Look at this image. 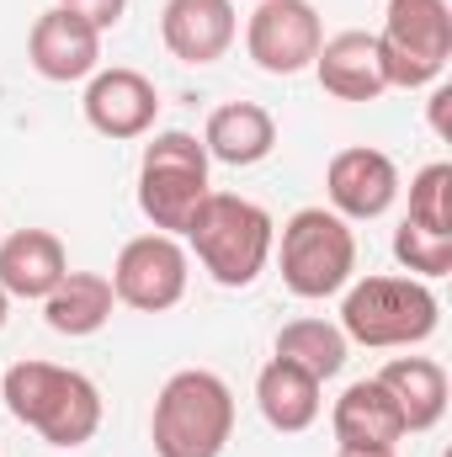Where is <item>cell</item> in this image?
<instances>
[{"label":"cell","mask_w":452,"mask_h":457,"mask_svg":"<svg viewBox=\"0 0 452 457\" xmlns=\"http://www.w3.org/2000/svg\"><path fill=\"white\" fill-rule=\"evenodd\" d=\"M0 399L16 426H27L32 436H43L59 453H75L102 431V388L80 367L16 361L0 378Z\"/></svg>","instance_id":"obj_1"},{"label":"cell","mask_w":452,"mask_h":457,"mask_svg":"<svg viewBox=\"0 0 452 457\" xmlns=\"http://www.w3.org/2000/svg\"><path fill=\"white\" fill-rule=\"evenodd\" d=\"M181 239H187V255H197V266L219 287L239 293V287H250L272 266L277 219L261 203L239 197V192H208Z\"/></svg>","instance_id":"obj_2"},{"label":"cell","mask_w":452,"mask_h":457,"mask_svg":"<svg viewBox=\"0 0 452 457\" xmlns=\"http://www.w3.org/2000/svg\"><path fill=\"white\" fill-rule=\"evenodd\" d=\"M442 325V298L421 277H362L340 293V336L367 351H410Z\"/></svg>","instance_id":"obj_3"},{"label":"cell","mask_w":452,"mask_h":457,"mask_svg":"<svg viewBox=\"0 0 452 457\" xmlns=\"http://www.w3.org/2000/svg\"><path fill=\"white\" fill-rule=\"evenodd\" d=\"M234 436V394L219 372L181 367L160 383L149 410L155 457H224Z\"/></svg>","instance_id":"obj_4"},{"label":"cell","mask_w":452,"mask_h":457,"mask_svg":"<svg viewBox=\"0 0 452 457\" xmlns=\"http://www.w3.org/2000/svg\"><path fill=\"white\" fill-rule=\"evenodd\" d=\"M282 287L304 303L336 298L346 282H356V234L331 208H298L272 239Z\"/></svg>","instance_id":"obj_5"},{"label":"cell","mask_w":452,"mask_h":457,"mask_svg":"<svg viewBox=\"0 0 452 457\" xmlns=\"http://www.w3.org/2000/svg\"><path fill=\"white\" fill-rule=\"evenodd\" d=\"M208 192H213V160H208L197 133L165 128L144 144V154H138V213L160 234L181 239Z\"/></svg>","instance_id":"obj_6"},{"label":"cell","mask_w":452,"mask_h":457,"mask_svg":"<svg viewBox=\"0 0 452 457\" xmlns=\"http://www.w3.org/2000/svg\"><path fill=\"white\" fill-rule=\"evenodd\" d=\"M372 37H378L389 91H426L442 80L452 59V5L448 0H389L383 27Z\"/></svg>","instance_id":"obj_7"},{"label":"cell","mask_w":452,"mask_h":457,"mask_svg":"<svg viewBox=\"0 0 452 457\" xmlns=\"http://www.w3.org/2000/svg\"><path fill=\"white\" fill-rule=\"evenodd\" d=\"M113 293L122 309L133 314H165L187 298V282H192V255L176 234H133L113 261Z\"/></svg>","instance_id":"obj_8"},{"label":"cell","mask_w":452,"mask_h":457,"mask_svg":"<svg viewBox=\"0 0 452 457\" xmlns=\"http://www.w3.org/2000/svg\"><path fill=\"white\" fill-rule=\"evenodd\" d=\"M325 43V21L309 0H255L245 16V54L261 75H304Z\"/></svg>","instance_id":"obj_9"},{"label":"cell","mask_w":452,"mask_h":457,"mask_svg":"<svg viewBox=\"0 0 452 457\" xmlns=\"http://www.w3.org/2000/svg\"><path fill=\"white\" fill-rule=\"evenodd\" d=\"M325 197H331V213H340L346 224L383 219L394 208V197H399V165H394V154H383L372 144L336 149L331 165H325Z\"/></svg>","instance_id":"obj_10"},{"label":"cell","mask_w":452,"mask_h":457,"mask_svg":"<svg viewBox=\"0 0 452 457\" xmlns=\"http://www.w3.org/2000/svg\"><path fill=\"white\" fill-rule=\"evenodd\" d=\"M80 112L86 122L113 138V144H128V138H144L160 117V86L144 75V70H128V64H113V70H96L86 80V96H80Z\"/></svg>","instance_id":"obj_11"},{"label":"cell","mask_w":452,"mask_h":457,"mask_svg":"<svg viewBox=\"0 0 452 457\" xmlns=\"http://www.w3.org/2000/svg\"><path fill=\"white\" fill-rule=\"evenodd\" d=\"M27 64L54 86H86L102 70V32L86 16L48 5L27 32Z\"/></svg>","instance_id":"obj_12"},{"label":"cell","mask_w":452,"mask_h":457,"mask_svg":"<svg viewBox=\"0 0 452 457\" xmlns=\"http://www.w3.org/2000/svg\"><path fill=\"white\" fill-rule=\"evenodd\" d=\"M239 37L234 0H165L160 5V43L181 64H219Z\"/></svg>","instance_id":"obj_13"},{"label":"cell","mask_w":452,"mask_h":457,"mask_svg":"<svg viewBox=\"0 0 452 457\" xmlns=\"http://www.w3.org/2000/svg\"><path fill=\"white\" fill-rule=\"evenodd\" d=\"M331 431H336L340 453H399V442L410 436L394 394L378 378H356L346 383V394L331 410Z\"/></svg>","instance_id":"obj_14"},{"label":"cell","mask_w":452,"mask_h":457,"mask_svg":"<svg viewBox=\"0 0 452 457\" xmlns=\"http://www.w3.org/2000/svg\"><path fill=\"white\" fill-rule=\"evenodd\" d=\"M314 80L336 102H378L389 91L383 59H378V37L362 32V27H346L336 37H325L320 54H314Z\"/></svg>","instance_id":"obj_15"},{"label":"cell","mask_w":452,"mask_h":457,"mask_svg":"<svg viewBox=\"0 0 452 457\" xmlns=\"http://www.w3.org/2000/svg\"><path fill=\"white\" fill-rule=\"evenodd\" d=\"M70 271V250L54 228H16L0 239V287L5 298L43 303Z\"/></svg>","instance_id":"obj_16"},{"label":"cell","mask_w":452,"mask_h":457,"mask_svg":"<svg viewBox=\"0 0 452 457\" xmlns=\"http://www.w3.org/2000/svg\"><path fill=\"white\" fill-rule=\"evenodd\" d=\"M255 410H261V420H266L272 431L298 436V431H309V426L320 420V410H325V383H320L314 372H304L298 361L272 356V361L255 372Z\"/></svg>","instance_id":"obj_17"},{"label":"cell","mask_w":452,"mask_h":457,"mask_svg":"<svg viewBox=\"0 0 452 457\" xmlns=\"http://www.w3.org/2000/svg\"><path fill=\"white\" fill-rule=\"evenodd\" d=\"M203 149H208V160H219V165L250 170V165H261V160L277 149V117L266 112L261 102H224V107L208 112Z\"/></svg>","instance_id":"obj_18"},{"label":"cell","mask_w":452,"mask_h":457,"mask_svg":"<svg viewBox=\"0 0 452 457\" xmlns=\"http://www.w3.org/2000/svg\"><path fill=\"white\" fill-rule=\"evenodd\" d=\"M372 378L394 394V404H399L410 436H415V431H431V426L448 415V367H442L437 356H389Z\"/></svg>","instance_id":"obj_19"},{"label":"cell","mask_w":452,"mask_h":457,"mask_svg":"<svg viewBox=\"0 0 452 457\" xmlns=\"http://www.w3.org/2000/svg\"><path fill=\"white\" fill-rule=\"evenodd\" d=\"M117 309V293L102 271H64V282L43 298V320L54 336H70V341H86L96 330H107Z\"/></svg>","instance_id":"obj_20"},{"label":"cell","mask_w":452,"mask_h":457,"mask_svg":"<svg viewBox=\"0 0 452 457\" xmlns=\"http://www.w3.org/2000/svg\"><path fill=\"white\" fill-rule=\"evenodd\" d=\"M272 356H288V361H298L304 372H314L320 383H331V378H340V367H346V356H351V341L340 336V325L320 320V314H304V320H288V325L277 330Z\"/></svg>","instance_id":"obj_21"},{"label":"cell","mask_w":452,"mask_h":457,"mask_svg":"<svg viewBox=\"0 0 452 457\" xmlns=\"http://www.w3.org/2000/svg\"><path fill=\"white\" fill-rule=\"evenodd\" d=\"M405 224L431 228V234H452V165L448 160H431L426 170H415Z\"/></svg>","instance_id":"obj_22"},{"label":"cell","mask_w":452,"mask_h":457,"mask_svg":"<svg viewBox=\"0 0 452 457\" xmlns=\"http://www.w3.org/2000/svg\"><path fill=\"white\" fill-rule=\"evenodd\" d=\"M394 261L405 266V277L437 282V277L452 271V234H431V228H415L399 219V228H394Z\"/></svg>","instance_id":"obj_23"},{"label":"cell","mask_w":452,"mask_h":457,"mask_svg":"<svg viewBox=\"0 0 452 457\" xmlns=\"http://www.w3.org/2000/svg\"><path fill=\"white\" fill-rule=\"evenodd\" d=\"M54 5H64V11H75V16H86L96 32H113L117 21L128 16V0H54Z\"/></svg>","instance_id":"obj_24"},{"label":"cell","mask_w":452,"mask_h":457,"mask_svg":"<svg viewBox=\"0 0 452 457\" xmlns=\"http://www.w3.org/2000/svg\"><path fill=\"white\" fill-rule=\"evenodd\" d=\"M448 102H452V86H437L431 91V128H437V138H448Z\"/></svg>","instance_id":"obj_25"},{"label":"cell","mask_w":452,"mask_h":457,"mask_svg":"<svg viewBox=\"0 0 452 457\" xmlns=\"http://www.w3.org/2000/svg\"><path fill=\"white\" fill-rule=\"evenodd\" d=\"M5 320H11V298H5V287H0V330H5Z\"/></svg>","instance_id":"obj_26"},{"label":"cell","mask_w":452,"mask_h":457,"mask_svg":"<svg viewBox=\"0 0 452 457\" xmlns=\"http://www.w3.org/2000/svg\"><path fill=\"white\" fill-rule=\"evenodd\" d=\"M336 457H399V453H340L336 447Z\"/></svg>","instance_id":"obj_27"}]
</instances>
